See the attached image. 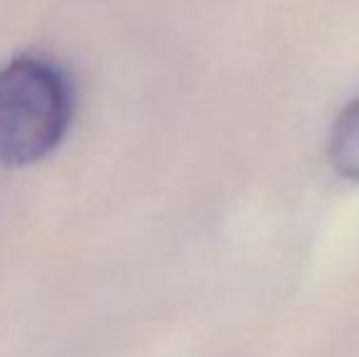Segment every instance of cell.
Instances as JSON below:
<instances>
[{
  "label": "cell",
  "instance_id": "obj_1",
  "mask_svg": "<svg viewBox=\"0 0 359 357\" xmlns=\"http://www.w3.org/2000/svg\"><path fill=\"white\" fill-rule=\"evenodd\" d=\"M74 86L64 69L42 57H18L0 69V162L34 164L67 137Z\"/></svg>",
  "mask_w": 359,
  "mask_h": 357
},
{
  "label": "cell",
  "instance_id": "obj_2",
  "mask_svg": "<svg viewBox=\"0 0 359 357\" xmlns=\"http://www.w3.org/2000/svg\"><path fill=\"white\" fill-rule=\"evenodd\" d=\"M327 154L340 177L359 181V95L340 110L332 123Z\"/></svg>",
  "mask_w": 359,
  "mask_h": 357
}]
</instances>
